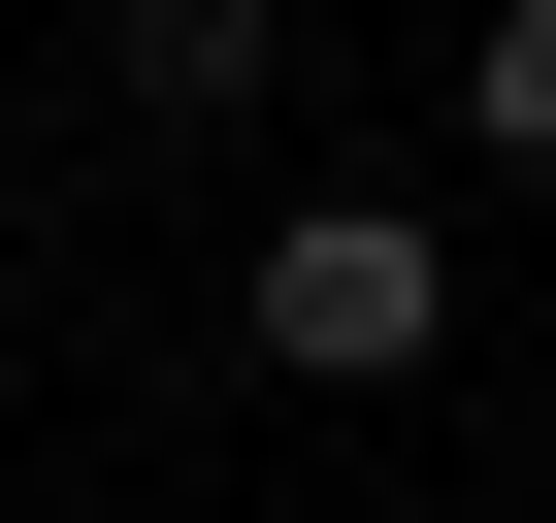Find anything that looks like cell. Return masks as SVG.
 Instances as JSON below:
<instances>
[{
  "label": "cell",
  "instance_id": "obj_1",
  "mask_svg": "<svg viewBox=\"0 0 556 523\" xmlns=\"http://www.w3.org/2000/svg\"><path fill=\"white\" fill-rule=\"evenodd\" d=\"M262 360H295V393L458 360V229H426V196H295V229H262Z\"/></svg>",
  "mask_w": 556,
  "mask_h": 523
},
{
  "label": "cell",
  "instance_id": "obj_2",
  "mask_svg": "<svg viewBox=\"0 0 556 523\" xmlns=\"http://www.w3.org/2000/svg\"><path fill=\"white\" fill-rule=\"evenodd\" d=\"M99 66H131V99H164V131H229V99H262V66H295V0H99Z\"/></svg>",
  "mask_w": 556,
  "mask_h": 523
},
{
  "label": "cell",
  "instance_id": "obj_3",
  "mask_svg": "<svg viewBox=\"0 0 556 523\" xmlns=\"http://www.w3.org/2000/svg\"><path fill=\"white\" fill-rule=\"evenodd\" d=\"M458 131H491V164H556V0H491V34H458Z\"/></svg>",
  "mask_w": 556,
  "mask_h": 523
}]
</instances>
